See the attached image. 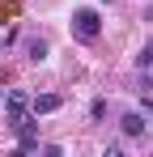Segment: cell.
Returning <instances> with one entry per match:
<instances>
[{
	"label": "cell",
	"instance_id": "cell-1",
	"mask_svg": "<svg viewBox=\"0 0 153 157\" xmlns=\"http://www.w3.org/2000/svg\"><path fill=\"white\" fill-rule=\"evenodd\" d=\"M73 34L81 38V43H94L102 34V17L94 13V9H76L73 13Z\"/></svg>",
	"mask_w": 153,
	"mask_h": 157
},
{
	"label": "cell",
	"instance_id": "cell-2",
	"mask_svg": "<svg viewBox=\"0 0 153 157\" xmlns=\"http://www.w3.org/2000/svg\"><path fill=\"white\" fill-rule=\"evenodd\" d=\"M0 106H4V115H9V128H13V123H17V119L26 115V106H30V98H26L22 89H9V94H4V102H0Z\"/></svg>",
	"mask_w": 153,
	"mask_h": 157
},
{
	"label": "cell",
	"instance_id": "cell-3",
	"mask_svg": "<svg viewBox=\"0 0 153 157\" xmlns=\"http://www.w3.org/2000/svg\"><path fill=\"white\" fill-rule=\"evenodd\" d=\"M64 98L60 94H38V98H30V115H51V110H60Z\"/></svg>",
	"mask_w": 153,
	"mask_h": 157
},
{
	"label": "cell",
	"instance_id": "cell-4",
	"mask_svg": "<svg viewBox=\"0 0 153 157\" xmlns=\"http://www.w3.org/2000/svg\"><path fill=\"white\" fill-rule=\"evenodd\" d=\"M119 123H124V136H145V132H149V119H145L140 110H128Z\"/></svg>",
	"mask_w": 153,
	"mask_h": 157
},
{
	"label": "cell",
	"instance_id": "cell-5",
	"mask_svg": "<svg viewBox=\"0 0 153 157\" xmlns=\"http://www.w3.org/2000/svg\"><path fill=\"white\" fill-rule=\"evenodd\" d=\"M26 55H30V64H43V59H47V43H43V38H30Z\"/></svg>",
	"mask_w": 153,
	"mask_h": 157
},
{
	"label": "cell",
	"instance_id": "cell-6",
	"mask_svg": "<svg viewBox=\"0 0 153 157\" xmlns=\"http://www.w3.org/2000/svg\"><path fill=\"white\" fill-rule=\"evenodd\" d=\"M140 68H153V43L145 47V51H140Z\"/></svg>",
	"mask_w": 153,
	"mask_h": 157
},
{
	"label": "cell",
	"instance_id": "cell-7",
	"mask_svg": "<svg viewBox=\"0 0 153 157\" xmlns=\"http://www.w3.org/2000/svg\"><path fill=\"white\" fill-rule=\"evenodd\" d=\"M0 51H4V43H0Z\"/></svg>",
	"mask_w": 153,
	"mask_h": 157
},
{
	"label": "cell",
	"instance_id": "cell-8",
	"mask_svg": "<svg viewBox=\"0 0 153 157\" xmlns=\"http://www.w3.org/2000/svg\"><path fill=\"white\" fill-rule=\"evenodd\" d=\"M149 17H153V9H149Z\"/></svg>",
	"mask_w": 153,
	"mask_h": 157
},
{
	"label": "cell",
	"instance_id": "cell-9",
	"mask_svg": "<svg viewBox=\"0 0 153 157\" xmlns=\"http://www.w3.org/2000/svg\"><path fill=\"white\" fill-rule=\"evenodd\" d=\"M106 4H111V0H106Z\"/></svg>",
	"mask_w": 153,
	"mask_h": 157
},
{
	"label": "cell",
	"instance_id": "cell-10",
	"mask_svg": "<svg viewBox=\"0 0 153 157\" xmlns=\"http://www.w3.org/2000/svg\"><path fill=\"white\" fill-rule=\"evenodd\" d=\"M0 102H4V98H0Z\"/></svg>",
	"mask_w": 153,
	"mask_h": 157
}]
</instances>
